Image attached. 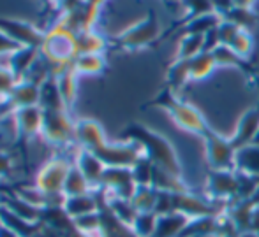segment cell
Here are the masks:
<instances>
[{
	"mask_svg": "<svg viewBox=\"0 0 259 237\" xmlns=\"http://www.w3.org/2000/svg\"><path fill=\"white\" fill-rule=\"evenodd\" d=\"M39 60H41V47L21 46L7 56L6 67L13 72L16 79H23L27 78V74L35 67Z\"/></svg>",
	"mask_w": 259,
	"mask_h": 237,
	"instance_id": "e0dca14e",
	"label": "cell"
},
{
	"mask_svg": "<svg viewBox=\"0 0 259 237\" xmlns=\"http://www.w3.org/2000/svg\"><path fill=\"white\" fill-rule=\"evenodd\" d=\"M192 218L184 213L160 214L157 218V227L154 237H180L184 228L191 223Z\"/></svg>",
	"mask_w": 259,
	"mask_h": 237,
	"instance_id": "ffe728a7",
	"label": "cell"
},
{
	"mask_svg": "<svg viewBox=\"0 0 259 237\" xmlns=\"http://www.w3.org/2000/svg\"><path fill=\"white\" fill-rule=\"evenodd\" d=\"M72 69L78 76H99L106 69V58L97 53H79L72 62Z\"/></svg>",
	"mask_w": 259,
	"mask_h": 237,
	"instance_id": "cb8c5ba5",
	"label": "cell"
},
{
	"mask_svg": "<svg viewBox=\"0 0 259 237\" xmlns=\"http://www.w3.org/2000/svg\"><path fill=\"white\" fill-rule=\"evenodd\" d=\"M2 120H4V116H2V114H0V122H2Z\"/></svg>",
	"mask_w": 259,
	"mask_h": 237,
	"instance_id": "c3c4849f",
	"label": "cell"
},
{
	"mask_svg": "<svg viewBox=\"0 0 259 237\" xmlns=\"http://www.w3.org/2000/svg\"><path fill=\"white\" fill-rule=\"evenodd\" d=\"M192 237H222V235H219L217 232H215V234H203V235H192Z\"/></svg>",
	"mask_w": 259,
	"mask_h": 237,
	"instance_id": "bcb514c9",
	"label": "cell"
},
{
	"mask_svg": "<svg viewBox=\"0 0 259 237\" xmlns=\"http://www.w3.org/2000/svg\"><path fill=\"white\" fill-rule=\"evenodd\" d=\"M205 141L206 160L210 163L211 170H233L236 160V148L229 137L221 136L215 130H208L203 136Z\"/></svg>",
	"mask_w": 259,
	"mask_h": 237,
	"instance_id": "52a82bcc",
	"label": "cell"
},
{
	"mask_svg": "<svg viewBox=\"0 0 259 237\" xmlns=\"http://www.w3.org/2000/svg\"><path fill=\"white\" fill-rule=\"evenodd\" d=\"M254 144H259V132H257V136H256V139H254Z\"/></svg>",
	"mask_w": 259,
	"mask_h": 237,
	"instance_id": "7dc6e473",
	"label": "cell"
},
{
	"mask_svg": "<svg viewBox=\"0 0 259 237\" xmlns=\"http://www.w3.org/2000/svg\"><path fill=\"white\" fill-rule=\"evenodd\" d=\"M240 30H242V28L236 27L233 21L222 18L221 23H219V27H217V34H219V39H221V44L229 46L233 41H235L236 35L240 34Z\"/></svg>",
	"mask_w": 259,
	"mask_h": 237,
	"instance_id": "f35d334b",
	"label": "cell"
},
{
	"mask_svg": "<svg viewBox=\"0 0 259 237\" xmlns=\"http://www.w3.org/2000/svg\"><path fill=\"white\" fill-rule=\"evenodd\" d=\"M233 51L238 54L240 58L247 60V58L252 54L254 51V37H252V32L249 30H240V34L235 37V41L229 44Z\"/></svg>",
	"mask_w": 259,
	"mask_h": 237,
	"instance_id": "74e56055",
	"label": "cell"
},
{
	"mask_svg": "<svg viewBox=\"0 0 259 237\" xmlns=\"http://www.w3.org/2000/svg\"><path fill=\"white\" fill-rule=\"evenodd\" d=\"M74 165L81 170V174L87 177V181L90 183V187L94 188V192L101 188V181H103L106 165L103 160L96 155L94 151L79 148L78 153L74 155Z\"/></svg>",
	"mask_w": 259,
	"mask_h": 237,
	"instance_id": "2e32d148",
	"label": "cell"
},
{
	"mask_svg": "<svg viewBox=\"0 0 259 237\" xmlns=\"http://www.w3.org/2000/svg\"><path fill=\"white\" fill-rule=\"evenodd\" d=\"M2 100H4V98H2V97H0V104H2Z\"/></svg>",
	"mask_w": 259,
	"mask_h": 237,
	"instance_id": "681fc988",
	"label": "cell"
},
{
	"mask_svg": "<svg viewBox=\"0 0 259 237\" xmlns=\"http://www.w3.org/2000/svg\"><path fill=\"white\" fill-rule=\"evenodd\" d=\"M257 132H259V104L252 105V107L247 109V111L240 116L238 123H236V127H235V132H233V136L229 137V139H231L233 146H235L236 151H238L243 146L252 144Z\"/></svg>",
	"mask_w": 259,
	"mask_h": 237,
	"instance_id": "9a60e30c",
	"label": "cell"
},
{
	"mask_svg": "<svg viewBox=\"0 0 259 237\" xmlns=\"http://www.w3.org/2000/svg\"><path fill=\"white\" fill-rule=\"evenodd\" d=\"M94 188L87 181V177L81 174V170L72 163L71 170L67 174V180L64 185V195L65 197H76V195H85V193H92Z\"/></svg>",
	"mask_w": 259,
	"mask_h": 237,
	"instance_id": "f1b7e54d",
	"label": "cell"
},
{
	"mask_svg": "<svg viewBox=\"0 0 259 237\" xmlns=\"http://www.w3.org/2000/svg\"><path fill=\"white\" fill-rule=\"evenodd\" d=\"M0 223H4L20 237H39L42 232V223H30V221L9 213L4 207H0Z\"/></svg>",
	"mask_w": 259,
	"mask_h": 237,
	"instance_id": "7402d4cb",
	"label": "cell"
},
{
	"mask_svg": "<svg viewBox=\"0 0 259 237\" xmlns=\"http://www.w3.org/2000/svg\"><path fill=\"white\" fill-rule=\"evenodd\" d=\"M215 67H217V64L213 60V54L210 51H203L191 60V79L192 81H203V79L210 78Z\"/></svg>",
	"mask_w": 259,
	"mask_h": 237,
	"instance_id": "f546056e",
	"label": "cell"
},
{
	"mask_svg": "<svg viewBox=\"0 0 259 237\" xmlns=\"http://www.w3.org/2000/svg\"><path fill=\"white\" fill-rule=\"evenodd\" d=\"M160 34H162V28H160V21L157 18L155 11H148L147 16L141 18L140 21H136L134 25H131L129 28H125L116 35L115 44L122 47V49L136 51L159 41Z\"/></svg>",
	"mask_w": 259,
	"mask_h": 237,
	"instance_id": "277c9868",
	"label": "cell"
},
{
	"mask_svg": "<svg viewBox=\"0 0 259 237\" xmlns=\"http://www.w3.org/2000/svg\"><path fill=\"white\" fill-rule=\"evenodd\" d=\"M131 202L138 209V213H150L155 209L157 190L154 187H138Z\"/></svg>",
	"mask_w": 259,
	"mask_h": 237,
	"instance_id": "836d02e7",
	"label": "cell"
},
{
	"mask_svg": "<svg viewBox=\"0 0 259 237\" xmlns=\"http://www.w3.org/2000/svg\"><path fill=\"white\" fill-rule=\"evenodd\" d=\"M71 111H45L42 118V132L45 141L55 146H69L76 144L74 125L76 122L71 120Z\"/></svg>",
	"mask_w": 259,
	"mask_h": 237,
	"instance_id": "8992f818",
	"label": "cell"
},
{
	"mask_svg": "<svg viewBox=\"0 0 259 237\" xmlns=\"http://www.w3.org/2000/svg\"><path fill=\"white\" fill-rule=\"evenodd\" d=\"M208 193L213 200H229L238 197L236 170H211L208 176Z\"/></svg>",
	"mask_w": 259,
	"mask_h": 237,
	"instance_id": "5bb4252c",
	"label": "cell"
},
{
	"mask_svg": "<svg viewBox=\"0 0 259 237\" xmlns=\"http://www.w3.org/2000/svg\"><path fill=\"white\" fill-rule=\"evenodd\" d=\"M235 170L259 177V144L252 142V144L243 146L236 151Z\"/></svg>",
	"mask_w": 259,
	"mask_h": 237,
	"instance_id": "603a6c76",
	"label": "cell"
},
{
	"mask_svg": "<svg viewBox=\"0 0 259 237\" xmlns=\"http://www.w3.org/2000/svg\"><path fill=\"white\" fill-rule=\"evenodd\" d=\"M74 136L76 144L83 149H89V151H97L101 146H104L108 142L103 125L92 118L78 120L74 125Z\"/></svg>",
	"mask_w": 259,
	"mask_h": 237,
	"instance_id": "4fadbf2b",
	"label": "cell"
},
{
	"mask_svg": "<svg viewBox=\"0 0 259 237\" xmlns=\"http://www.w3.org/2000/svg\"><path fill=\"white\" fill-rule=\"evenodd\" d=\"M211 4H213V11L222 18H226L236 7L235 0H211Z\"/></svg>",
	"mask_w": 259,
	"mask_h": 237,
	"instance_id": "60d3db41",
	"label": "cell"
},
{
	"mask_svg": "<svg viewBox=\"0 0 259 237\" xmlns=\"http://www.w3.org/2000/svg\"><path fill=\"white\" fill-rule=\"evenodd\" d=\"M157 218H159V214H155L154 211H150V213H138L136 220L133 223L134 234L138 237H154Z\"/></svg>",
	"mask_w": 259,
	"mask_h": 237,
	"instance_id": "e575fe53",
	"label": "cell"
},
{
	"mask_svg": "<svg viewBox=\"0 0 259 237\" xmlns=\"http://www.w3.org/2000/svg\"><path fill=\"white\" fill-rule=\"evenodd\" d=\"M42 111H67L64 100H62V95L58 92L57 81H55V76L48 78L41 85V100H39Z\"/></svg>",
	"mask_w": 259,
	"mask_h": 237,
	"instance_id": "484cf974",
	"label": "cell"
},
{
	"mask_svg": "<svg viewBox=\"0 0 259 237\" xmlns=\"http://www.w3.org/2000/svg\"><path fill=\"white\" fill-rule=\"evenodd\" d=\"M205 51V35L184 34L178 42L177 60H192Z\"/></svg>",
	"mask_w": 259,
	"mask_h": 237,
	"instance_id": "83f0119b",
	"label": "cell"
},
{
	"mask_svg": "<svg viewBox=\"0 0 259 237\" xmlns=\"http://www.w3.org/2000/svg\"><path fill=\"white\" fill-rule=\"evenodd\" d=\"M166 79H167V88L178 95V92L184 90L189 81H192L191 79V60H177V58H175L173 64H171L169 69H167Z\"/></svg>",
	"mask_w": 259,
	"mask_h": 237,
	"instance_id": "d4e9b609",
	"label": "cell"
},
{
	"mask_svg": "<svg viewBox=\"0 0 259 237\" xmlns=\"http://www.w3.org/2000/svg\"><path fill=\"white\" fill-rule=\"evenodd\" d=\"M14 118V129H16V136L21 141H30L34 137L41 136L42 132V118H45V111L41 105H32V107L18 109L13 114Z\"/></svg>",
	"mask_w": 259,
	"mask_h": 237,
	"instance_id": "7c38bea8",
	"label": "cell"
},
{
	"mask_svg": "<svg viewBox=\"0 0 259 237\" xmlns=\"http://www.w3.org/2000/svg\"><path fill=\"white\" fill-rule=\"evenodd\" d=\"M0 207L7 209L9 213L16 214V216L23 218V220L30 221V223H42V209L35 207L32 204H28L27 200L20 199L18 195H14L13 192L2 195L0 193Z\"/></svg>",
	"mask_w": 259,
	"mask_h": 237,
	"instance_id": "ac0fdd59",
	"label": "cell"
},
{
	"mask_svg": "<svg viewBox=\"0 0 259 237\" xmlns=\"http://www.w3.org/2000/svg\"><path fill=\"white\" fill-rule=\"evenodd\" d=\"M18 79L13 76V72L9 71L7 67H2L0 65V97L6 98L7 95L11 93V90L14 88Z\"/></svg>",
	"mask_w": 259,
	"mask_h": 237,
	"instance_id": "ab89813d",
	"label": "cell"
},
{
	"mask_svg": "<svg viewBox=\"0 0 259 237\" xmlns=\"http://www.w3.org/2000/svg\"><path fill=\"white\" fill-rule=\"evenodd\" d=\"M99 207H101V200L97 192L85 193V195H76V197H65V202H64V211L72 220L85 216V214L97 213Z\"/></svg>",
	"mask_w": 259,
	"mask_h": 237,
	"instance_id": "d6986e66",
	"label": "cell"
},
{
	"mask_svg": "<svg viewBox=\"0 0 259 237\" xmlns=\"http://www.w3.org/2000/svg\"><path fill=\"white\" fill-rule=\"evenodd\" d=\"M39 100H41V86L28 79H18L11 93L0 104V114L7 118L13 116L18 109L39 105Z\"/></svg>",
	"mask_w": 259,
	"mask_h": 237,
	"instance_id": "9c48e42d",
	"label": "cell"
},
{
	"mask_svg": "<svg viewBox=\"0 0 259 237\" xmlns=\"http://www.w3.org/2000/svg\"><path fill=\"white\" fill-rule=\"evenodd\" d=\"M0 32H4L18 46L41 47L42 41H45V32L25 20L0 18Z\"/></svg>",
	"mask_w": 259,
	"mask_h": 237,
	"instance_id": "8fae6325",
	"label": "cell"
},
{
	"mask_svg": "<svg viewBox=\"0 0 259 237\" xmlns=\"http://www.w3.org/2000/svg\"><path fill=\"white\" fill-rule=\"evenodd\" d=\"M211 54H213V60L217 64V67H236V69H242V71H250L249 65H247V60L240 58L229 46L221 44L211 51Z\"/></svg>",
	"mask_w": 259,
	"mask_h": 237,
	"instance_id": "4dcf8cb0",
	"label": "cell"
},
{
	"mask_svg": "<svg viewBox=\"0 0 259 237\" xmlns=\"http://www.w3.org/2000/svg\"><path fill=\"white\" fill-rule=\"evenodd\" d=\"M222 16H219L217 13L203 14V16L192 18V20L182 21L180 27L184 30V34H194V35H206L208 32H211L213 28L219 27Z\"/></svg>",
	"mask_w": 259,
	"mask_h": 237,
	"instance_id": "4316f807",
	"label": "cell"
},
{
	"mask_svg": "<svg viewBox=\"0 0 259 237\" xmlns=\"http://www.w3.org/2000/svg\"><path fill=\"white\" fill-rule=\"evenodd\" d=\"M79 54L78 34L64 25L60 20L45 32V41L41 44V58L48 64L52 76H57L64 69L72 67V62Z\"/></svg>",
	"mask_w": 259,
	"mask_h": 237,
	"instance_id": "7a4b0ae2",
	"label": "cell"
},
{
	"mask_svg": "<svg viewBox=\"0 0 259 237\" xmlns=\"http://www.w3.org/2000/svg\"><path fill=\"white\" fill-rule=\"evenodd\" d=\"M152 104L164 109V111L171 116L175 125L180 127L185 132H191V134H196V136L203 137L208 130H210L205 116L201 114V111H199L196 105L189 104V102H185V100H180V97L175 92H171L169 88H166L164 92H160L157 95V98Z\"/></svg>",
	"mask_w": 259,
	"mask_h": 237,
	"instance_id": "3957f363",
	"label": "cell"
},
{
	"mask_svg": "<svg viewBox=\"0 0 259 237\" xmlns=\"http://www.w3.org/2000/svg\"><path fill=\"white\" fill-rule=\"evenodd\" d=\"M11 170H13V158H11L9 153L0 149V180L9 176Z\"/></svg>",
	"mask_w": 259,
	"mask_h": 237,
	"instance_id": "7bdbcfd3",
	"label": "cell"
},
{
	"mask_svg": "<svg viewBox=\"0 0 259 237\" xmlns=\"http://www.w3.org/2000/svg\"><path fill=\"white\" fill-rule=\"evenodd\" d=\"M182 7L185 11V16L182 21L192 20V18L203 16V14H210L215 13L213 11V4L211 0H180Z\"/></svg>",
	"mask_w": 259,
	"mask_h": 237,
	"instance_id": "8d00e7d4",
	"label": "cell"
},
{
	"mask_svg": "<svg viewBox=\"0 0 259 237\" xmlns=\"http://www.w3.org/2000/svg\"><path fill=\"white\" fill-rule=\"evenodd\" d=\"M78 47H79V53L103 54L106 49V39L96 28L94 30L81 32V34H78Z\"/></svg>",
	"mask_w": 259,
	"mask_h": 237,
	"instance_id": "1f68e13d",
	"label": "cell"
},
{
	"mask_svg": "<svg viewBox=\"0 0 259 237\" xmlns=\"http://www.w3.org/2000/svg\"><path fill=\"white\" fill-rule=\"evenodd\" d=\"M18 47H21V46H18L16 42L11 41L4 32H0V56H9V54L13 53V51H16Z\"/></svg>",
	"mask_w": 259,
	"mask_h": 237,
	"instance_id": "b9f144b4",
	"label": "cell"
},
{
	"mask_svg": "<svg viewBox=\"0 0 259 237\" xmlns=\"http://www.w3.org/2000/svg\"><path fill=\"white\" fill-rule=\"evenodd\" d=\"M236 7H247V9H254L256 0H235Z\"/></svg>",
	"mask_w": 259,
	"mask_h": 237,
	"instance_id": "f6af8a7d",
	"label": "cell"
},
{
	"mask_svg": "<svg viewBox=\"0 0 259 237\" xmlns=\"http://www.w3.org/2000/svg\"><path fill=\"white\" fill-rule=\"evenodd\" d=\"M106 167H125L131 169L140 158L145 156V151L138 142L120 141V142H106L97 151H94Z\"/></svg>",
	"mask_w": 259,
	"mask_h": 237,
	"instance_id": "ba28073f",
	"label": "cell"
},
{
	"mask_svg": "<svg viewBox=\"0 0 259 237\" xmlns=\"http://www.w3.org/2000/svg\"><path fill=\"white\" fill-rule=\"evenodd\" d=\"M55 81H57L58 92L62 95L65 107H67V111H71L74 107L76 97H78V74L72 67H67L55 76Z\"/></svg>",
	"mask_w": 259,
	"mask_h": 237,
	"instance_id": "44dd1931",
	"label": "cell"
},
{
	"mask_svg": "<svg viewBox=\"0 0 259 237\" xmlns=\"http://www.w3.org/2000/svg\"><path fill=\"white\" fill-rule=\"evenodd\" d=\"M133 177H134V183L138 187H154V172H155V165L147 158H140L133 167Z\"/></svg>",
	"mask_w": 259,
	"mask_h": 237,
	"instance_id": "d6a6232c",
	"label": "cell"
},
{
	"mask_svg": "<svg viewBox=\"0 0 259 237\" xmlns=\"http://www.w3.org/2000/svg\"><path fill=\"white\" fill-rule=\"evenodd\" d=\"M0 237H20L18 234H14L11 228H7L4 223H0Z\"/></svg>",
	"mask_w": 259,
	"mask_h": 237,
	"instance_id": "ee69618b",
	"label": "cell"
},
{
	"mask_svg": "<svg viewBox=\"0 0 259 237\" xmlns=\"http://www.w3.org/2000/svg\"><path fill=\"white\" fill-rule=\"evenodd\" d=\"M122 141H133L143 148L145 156L160 170H166L171 176L182 180V163L169 141L162 134L143 123H131L122 132Z\"/></svg>",
	"mask_w": 259,
	"mask_h": 237,
	"instance_id": "6da1fadb",
	"label": "cell"
},
{
	"mask_svg": "<svg viewBox=\"0 0 259 237\" xmlns=\"http://www.w3.org/2000/svg\"><path fill=\"white\" fill-rule=\"evenodd\" d=\"M71 160H67L65 156H53L46 163H42V167L35 174L34 185L41 190L45 195H58L64 193V185L67 180V174L72 167Z\"/></svg>",
	"mask_w": 259,
	"mask_h": 237,
	"instance_id": "5b68a950",
	"label": "cell"
},
{
	"mask_svg": "<svg viewBox=\"0 0 259 237\" xmlns=\"http://www.w3.org/2000/svg\"><path fill=\"white\" fill-rule=\"evenodd\" d=\"M226 20L233 21L242 30H249V32H252V28L257 25V16L254 14V9H247V7H235L226 16Z\"/></svg>",
	"mask_w": 259,
	"mask_h": 237,
	"instance_id": "d590c367",
	"label": "cell"
},
{
	"mask_svg": "<svg viewBox=\"0 0 259 237\" xmlns=\"http://www.w3.org/2000/svg\"><path fill=\"white\" fill-rule=\"evenodd\" d=\"M108 197L131 200L138 190V185L134 183L133 170L125 167H106L101 188Z\"/></svg>",
	"mask_w": 259,
	"mask_h": 237,
	"instance_id": "30bf717a",
	"label": "cell"
}]
</instances>
